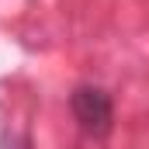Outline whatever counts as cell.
I'll return each mask as SVG.
<instances>
[{
  "mask_svg": "<svg viewBox=\"0 0 149 149\" xmlns=\"http://www.w3.org/2000/svg\"><path fill=\"white\" fill-rule=\"evenodd\" d=\"M70 108H73L76 125L90 135V139H104L114 125V101L108 90L94 87V83H83L70 94Z\"/></svg>",
  "mask_w": 149,
  "mask_h": 149,
  "instance_id": "1",
  "label": "cell"
}]
</instances>
